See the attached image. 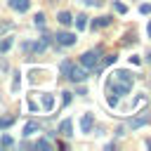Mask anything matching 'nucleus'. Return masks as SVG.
<instances>
[{
	"instance_id": "16",
	"label": "nucleus",
	"mask_w": 151,
	"mask_h": 151,
	"mask_svg": "<svg viewBox=\"0 0 151 151\" xmlns=\"http://www.w3.org/2000/svg\"><path fill=\"white\" fill-rule=\"evenodd\" d=\"M33 24H35L38 28H42V26H45V14H42V12H38V14L33 17Z\"/></svg>"
},
{
	"instance_id": "22",
	"label": "nucleus",
	"mask_w": 151,
	"mask_h": 151,
	"mask_svg": "<svg viewBox=\"0 0 151 151\" xmlns=\"http://www.w3.org/2000/svg\"><path fill=\"white\" fill-rule=\"evenodd\" d=\"M0 142H2V146H12V144H14V139H12L9 134H2V139H0Z\"/></svg>"
},
{
	"instance_id": "17",
	"label": "nucleus",
	"mask_w": 151,
	"mask_h": 151,
	"mask_svg": "<svg viewBox=\"0 0 151 151\" xmlns=\"http://www.w3.org/2000/svg\"><path fill=\"white\" fill-rule=\"evenodd\" d=\"M111 64H116V54H109V57H106L101 64H97V66H99V68H106V66H111Z\"/></svg>"
},
{
	"instance_id": "4",
	"label": "nucleus",
	"mask_w": 151,
	"mask_h": 151,
	"mask_svg": "<svg viewBox=\"0 0 151 151\" xmlns=\"http://www.w3.org/2000/svg\"><path fill=\"white\" fill-rule=\"evenodd\" d=\"M146 123H151V111H144V113L130 118V120H127V127H130V130H137V127H142V125H146Z\"/></svg>"
},
{
	"instance_id": "7",
	"label": "nucleus",
	"mask_w": 151,
	"mask_h": 151,
	"mask_svg": "<svg viewBox=\"0 0 151 151\" xmlns=\"http://www.w3.org/2000/svg\"><path fill=\"white\" fill-rule=\"evenodd\" d=\"M9 7H12V9H17V12H28L31 0H9Z\"/></svg>"
},
{
	"instance_id": "25",
	"label": "nucleus",
	"mask_w": 151,
	"mask_h": 151,
	"mask_svg": "<svg viewBox=\"0 0 151 151\" xmlns=\"http://www.w3.org/2000/svg\"><path fill=\"white\" fill-rule=\"evenodd\" d=\"M134 40H137V38H134V33H127V35H125V40H123V45H130V42H134Z\"/></svg>"
},
{
	"instance_id": "28",
	"label": "nucleus",
	"mask_w": 151,
	"mask_h": 151,
	"mask_svg": "<svg viewBox=\"0 0 151 151\" xmlns=\"http://www.w3.org/2000/svg\"><path fill=\"white\" fill-rule=\"evenodd\" d=\"M12 90H14V92L19 90V73H17V78H14V83H12Z\"/></svg>"
},
{
	"instance_id": "11",
	"label": "nucleus",
	"mask_w": 151,
	"mask_h": 151,
	"mask_svg": "<svg viewBox=\"0 0 151 151\" xmlns=\"http://www.w3.org/2000/svg\"><path fill=\"white\" fill-rule=\"evenodd\" d=\"M57 21H59L61 26H71V24H73V17H71L68 12H59V14H57Z\"/></svg>"
},
{
	"instance_id": "1",
	"label": "nucleus",
	"mask_w": 151,
	"mask_h": 151,
	"mask_svg": "<svg viewBox=\"0 0 151 151\" xmlns=\"http://www.w3.org/2000/svg\"><path fill=\"white\" fill-rule=\"evenodd\" d=\"M132 83H134V78L127 73V71H113L111 73V83H109V92L111 94H127L130 90H132Z\"/></svg>"
},
{
	"instance_id": "12",
	"label": "nucleus",
	"mask_w": 151,
	"mask_h": 151,
	"mask_svg": "<svg viewBox=\"0 0 151 151\" xmlns=\"http://www.w3.org/2000/svg\"><path fill=\"white\" fill-rule=\"evenodd\" d=\"M73 21H76V28H78V31H83V28L87 26V17H85V14H78Z\"/></svg>"
},
{
	"instance_id": "5",
	"label": "nucleus",
	"mask_w": 151,
	"mask_h": 151,
	"mask_svg": "<svg viewBox=\"0 0 151 151\" xmlns=\"http://www.w3.org/2000/svg\"><path fill=\"white\" fill-rule=\"evenodd\" d=\"M54 38H57V45H64V47L76 45V33H66V31H61V33H57Z\"/></svg>"
},
{
	"instance_id": "29",
	"label": "nucleus",
	"mask_w": 151,
	"mask_h": 151,
	"mask_svg": "<svg viewBox=\"0 0 151 151\" xmlns=\"http://www.w3.org/2000/svg\"><path fill=\"white\" fill-rule=\"evenodd\" d=\"M146 33H149V35H151V21H149V24H146Z\"/></svg>"
},
{
	"instance_id": "15",
	"label": "nucleus",
	"mask_w": 151,
	"mask_h": 151,
	"mask_svg": "<svg viewBox=\"0 0 151 151\" xmlns=\"http://www.w3.org/2000/svg\"><path fill=\"white\" fill-rule=\"evenodd\" d=\"M12 123H14V116H5V118H0V130H7Z\"/></svg>"
},
{
	"instance_id": "21",
	"label": "nucleus",
	"mask_w": 151,
	"mask_h": 151,
	"mask_svg": "<svg viewBox=\"0 0 151 151\" xmlns=\"http://www.w3.org/2000/svg\"><path fill=\"white\" fill-rule=\"evenodd\" d=\"M61 104H64V106L71 104V92H61Z\"/></svg>"
},
{
	"instance_id": "8",
	"label": "nucleus",
	"mask_w": 151,
	"mask_h": 151,
	"mask_svg": "<svg viewBox=\"0 0 151 151\" xmlns=\"http://www.w3.org/2000/svg\"><path fill=\"white\" fill-rule=\"evenodd\" d=\"M35 132H40V123H38V120H28V123L24 125V134L31 137V134H35Z\"/></svg>"
},
{
	"instance_id": "20",
	"label": "nucleus",
	"mask_w": 151,
	"mask_h": 151,
	"mask_svg": "<svg viewBox=\"0 0 151 151\" xmlns=\"http://www.w3.org/2000/svg\"><path fill=\"white\" fill-rule=\"evenodd\" d=\"M113 9H116L118 14H125V12H127V7H125L123 2H118V0H113Z\"/></svg>"
},
{
	"instance_id": "10",
	"label": "nucleus",
	"mask_w": 151,
	"mask_h": 151,
	"mask_svg": "<svg viewBox=\"0 0 151 151\" xmlns=\"http://www.w3.org/2000/svg\"><path fill=\"white\" fill-rule=\"evenodd\" d=\"M113 21V17H97L94 21H92V28H104V26H109Z\"/></svg>"
},
{
	"instance_id": "9",
	"label": "nucleus",
	"mask_w": 151,
	"mask_h": 151,
	"mask_svg": "<svg viewBox=\"0 0 151 151\" xmlns=\"http://www.w3.org/2000/svg\"><path fill=\"white\" fill-rule=\"evenodd\" d=\"M59 132H61L64 137H71V134H73V123H71L68 118L61 120V123H59Z\"/></svg>"
},
{
	"instance_id": "13",
	"label": "nucleus",
	"mask_w": 151,
	"mask_h": 151,
	"mask_svg": "<svg viewBox=\"0 0 151 151\" xmlns=\"http://www.w3.org/2000/svg\"><path fill=\"white\" fill-rule=\"evenodd\" d=\"M40 101H42V109H47V111L54 106V97H52V94H42V99H40Z\"/></svg>"
},
{
	"instance_id": "2",
	"label": "nucleus",
	"mask_w": 151,
	"mask_h": 151,
	"mask_svg": "<svg viewBox=\"0 0 151 151\" xmlns=\"http://www.w3.org/2000/svg\"><path fill=\"white\" fill-rule=\"evenodd\" d=\"M99 54H101V47H97L94 52H85V54L80 57V66H83V68H97Z\"/></svg>"
},
{
	"instance_id": "23",
	"label": "nucleus",
	"mask_w": 151,
	"mask_h": 151,
	"mask_svg": "<svg viewBox=\"0 0 151 151\" xmlns=\"http://www.w3.org/2000/svg\"><path fill=\"white\" fill-rule=\"evenodd\" d=\"M139 12H142V14H151V5H149V2L139 5Z\"/></svg>"
},
{
	"instance_id": "19",
	"label": "nucleus",
	"mask_w": 151,
	"mask_h": 151,
	"mask_svg": "<svg viewBox=\"0 0 151 151\" xmlns=\"http://www.w3.org/2000/svg\"><path fill=\"white\" fill-rule=\"evenodd\" d=\"M71 64H73V61H71V59H64V61H61V64H59V71H61V73H64V76H66V73H68V68H71Z\"/></svg>"
},
{
	"instance_id": "3",
	"label": "nucleus",
	"mask_w": 151,
	"mask_h": 151,
	"mask_svg": "<svg viewBox=\"0 0 151 151\" xmlns=\"http://www.w3.org/2000/svg\"><path fill=\"white\" fill-rule=\"evenodd\" d=\"M66 78H68V80H73V83H83V80L87 78V71H85L83 66H76V64H71V68H68Z\"/></svg>"
},
{
	"instance_id": "6",
	"label": "nucleus",
	"mask_w": 151,
	"mask_h": 151,
	"mask_svg": "<svg viewBox=\"0 0 151 151\" xmlns=\"http://www.w3.org/2000/svg\"><path fill=\"white\" fill-rule=\"evenodd\" d=\"M92 125H94V113H85V116L80 118V130H83V132H90Z\"/></svg>"
},
{
	"instance_id": "31",
	"label": "nucleus",
	"mask_w": 151,
	"mask_h": 151,
	"mask_svg": "<svg viewBox=\"0 0 151 151\" xmlns=\"http://www.w3.org/2000/svg\"><path fill=\"white\" fill-rule=\"evenodd\" d=\"M146 146H149V149H151V139H149V142H146Z\"/></svg>"
},
{
	"instance_id": "14",
	"label": "nucleus",
	"mask_w": 151,
	"mask_h": 151,
	"mask_svg": "<svg viewBox=\"0 0 151 151\" xmlns=\"http://www.w3.org/2000/svg\"><path fill=\"white\" fill-rule=\"evenodd\" d=\"M12 45H14V38H2L0 40V52H7Z\"/></svg>"
},
{
	"instance_id": "30",
	"label": "nucleus",
	"mask_w": 151,
	"mask_h": 151,
	"mask_svg": "<svg viewBox=\"0 0 151 151\" xmlns=\"http://www.w3.org/2000/svg\"><path fill=\"white\" fill-rule=\"evenodd\" d=\"M146 61H149V64H151V52H149V54H146Z\"/></svg>"
},
{
	"instance_id": "27",
	"label": "nucleus",
	"mask_w": 151,
	"mask_h": 151,
	"mask_svg": "<svg viewBox=\"0 0 151 151\" xmlns=\"http://www.w3.org/2000/svg\"><path fill=\"white\" fill-rule=\"evenodd\" d=\"M80 2H85V5H94V7L101 5V0H80Z\"/></svg>"
},
{
	"instance_id": "18",
	"label": "nucleus",
	"mask_w": 151,
	"mask_h": 151,
	"mask_svg": "<svg viewBox=\"0 0 151 151\" xmlns=\"http://www.w3.org/2000/svg\"><path fill=\"white\" fill-rule=\"evenodd\" d=\"M35 149H42V151H50V149H52V144H50L47 139H38V142H35Z\"/></svg>"
},
{
	"instance_id": "24",
	"label": "nucleus",
	"mask_w": 151,
	"mask_h": 151,
	"mask_svg": "<svg viewBox=\"0 0 151 151\" xmlns=\"http://www.w3.org/2000/svg\"><path fill=\"white\" fill-rule=\"evenodd\" d=\"M9 28H12V24H9V21H0V35H2L5 31H9Z\"/></svg>"
},
{
	"instance_id": "26",
	"label": "nucleus",
	"mask_w": 151,
	"mask_h": 151,
	"mask_svg": "<svg viewBox=\"0 0 151 151\" xmlns=\"http://www.w3.org/2000/svg\"><path fill=\"white\" fill-rule=\"evenodd\" d=\"M106 101H109V106H116V104H118V97L109 92V99H106Z\"/></svg>"
}]
</instances>
